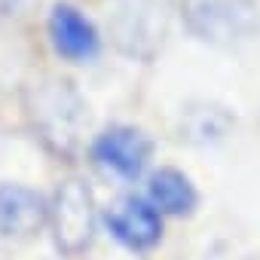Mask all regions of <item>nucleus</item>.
Segmentation results:
<instances>
[{
	"mask_svg": "<svg viewBox=\"0 0 260 260\" xmlns=\"http://www.w3.org/2000/svg\"><path fill=\"white\" fill-rule=\"evenodd\" d=\"M110 236L125 245L128 251H147L159 242L162 236V217L153 208V202L138 199V196H125L116 205H110L104 217Z\"/></svg>",
	"mask_w": 260,
	"mask_h": 260,
	"instance_id": "6",
	"label": "nucleus"
},
{
	"mask_svg": "<svg viewBox=\"0 0 260 260\" xmlns=\"http://www.w3.org/2000/svg\"><path fill=\"white\" fill-rule=\"evenodd\" d=\"M257 260H260V257H257Z\"/></svg>",
	"mask_w": 260,
	"mask_h": 260,
	"instance_id": "11",
	"label": "nucleus"
},
{
	"mask_svg": "<svg viewBox=\"0 0 260 260\" xmlns=\"http://www.w3.org/2000/svg\"><path fill=\"white\" fill-rule=\"evenodd\" d=\"M49 40L55 52L68 61H89L101 49V37L95 25L74 7V4H55L49 13Z\"/></svg>",
	"mask_w": 260,
	"mask_h": 260,
	"instance_id": "7",
	"label": "nucleus"
},
{
	"mask_svg": "<svg viewBox=\"0 0 260 260\" xmlns=\"http://www.w3.org/2000/svg\"><path fill=\"white\" fill-rule=\"evenodd\" d=\"M49 220V205L37 190L22 184H0V236L31 239Z\"/></svg>",
	"mask_w": 260,
	"mask_h": 260,
	"instance_id": "8",
	"label": "nucleus"
},
{
	"mask_svg": "<svg viewBox=\"0 0 260 260\" xmlns=\"http://www.w3.org/2000/svg\"><path fill=\"white\" fill-rule=\"evenodd\" d=\"M147 193L159 214H190L196 208V190L178 169H159L156 175H150Z\"/></svg>",
	"mask_w": 260,
	"mask_h": 260,
	"instance_id": "9",
	"label": "nucleus"
},
{
	"mask_svg": "<svg viewBox=\"0 0 260 260\" xmlns=\"http://www.w3.org/2000/svg\"><path fill=\"white\" fill-rule=\"evenodd\" d=\"M107 31L119 52L128 58H153L169 31L166 0H104Z\"/></svg>",
	"mask_w": 260,
	"mask_h": 260,
	"instance_id": "2",
	"label": "nucleus"
},
{
	"mask_svg": "<svg viewBox=\"0 0 260 260\" xmlns=\"http://www.w3.org/2000/svg\"><path fill=\"white\" fill-rule=\"evenodd\" d=\"M150 156H153V144L135 125H110L92 141V159L104 172L122 181L141 178Z\"/></svg>",
	"mask_w": 260,
	"mask_h": 260,
	"instance_id": "5",
	"label": "nucleus"
},
{
	"mask_svg": "<svg viewBox=\"0 0 260 260\" xmlns=\"http://www.w3.org/2000/svg\"><path fill=\"white\" fill-rule=\"evenodd\" d=\"M187 28L211 46H239L257 37V0H181Z\"/></svg>",
	"mask_w": 260,
	"mask_h": 260,
	"instance_id": "3",
	"label": "nucleus"
},
{
	"mask_svg": "<svg viewBox=\"0 0 260 260\" xmlns=\"http://www.w3.org/2000/svg\"><path fill=\"white\" fill-rule=\"evenodd\" d=\"M28 116L37 135L58 153H74L89 125V107L74 83L61 77H43L28 86Z\"/></svg>",
	"mask_w": 260,
	"mask_h": 260,
	"instance_id": "1",
	"label": "nucleus"
},
{
	"mask_svg": "<svg viewBox=\"0 0 260 260\" xmlns=\"http://www.w3.org/2000/svg\"><path fill=\"white\" fill-rule=\"evenodd\" d=\"M55 245L64 254H83L95 236V202L83 181H64L49 205Z\"/></svg>",
	"mask_w": 260,
	"mask_h": 260,
	"instance_id": "4",
	"label": "nucleus"
},
{
	"mask_svg": "<svg viewBox=\"0 0 260 260\" xmlns=\"http://www.w3.org/2000/svg\"><path fill=\"white\" fill-rule=\"evenodd\" d=\"M37 0H0V16H25Z\"/></svg>",
	"mask_w": 260,
	"mask_h": 260,
	"instance_id": "10",
	"label": "nucleus"
}]
</instances>
